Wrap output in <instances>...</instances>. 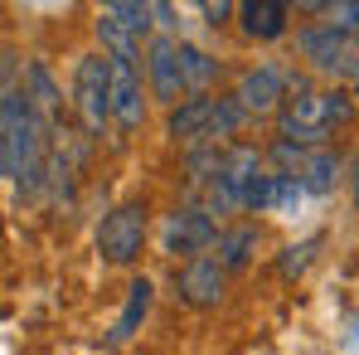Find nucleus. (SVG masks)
Listing matches in <instances>:
<instances>
[{
	"label": "nucleus",
	"instance_id": "nucleus-1",
	"mask_svg": "<svg viewBox=\"0 0 359 355\" xmlns=\"http://www.w3.org/2000/svg\"><path fill=\"white\" fill-rule=\"evenodd\" d=\"M5 78H10V68L0 73V176H10L20 190H39V180L49 171L44 166L49 136L29 112L25 88H10Z\"/></svg>",
	"mask_w": 359,
	"mask_h": 355
},
{
	"label": "nucleus",
	"instance_id": "nucleus-2",
	"mask_svg": "<svg viewBox=\"0 0 359 355\" xmlns=\"http://www.w3.org/2000/svg\"><path fill=\"white\" fill-rule=\"evenodd\" d=\"M355 112V103L345 98V93H301L297 103L282 112V141H292V146H316V141H325L340 122H350Z\"/></svg>",
	"mask_w": 359,
	"mask_h": 355
},
{
	"label": "nucleus",
	"instance_id": "nucleus-3",
	"mask_svg": "<svg viewBox=\"0 0 359 355\" xmlns=\"http://www.w3.org/2000/svg\"><path fill=\"white\" fill-rule=\"evenodd\" d=\"M151 30V5L141 0H112L97 15V39L107 49V59H136V44Z\"/></svg>",
	"mask_w": 359,
	"mask_h": 355
},
{
	"label": "nucleus",
	"instance_id": "nucleus-4",
	"mask_svg": "<svg viewBox=\"0 0 359 355\" xmlns=\"http://www.w3.org/2000/svg\"><path fill=\"white\" fill-rule=\"evenodd\" d=\"M141 248H146V209H141V205L112 209V214L102 219V229H97V253H102L107 263H136Z\"/></svg>",
	"mask_w": 359,
	"mask_h": 355
},
{
	"label": "nucleus",
	"instance_id": "nucleus-5",
	"mask_svg": "<svg viewBox=\"0 0 359 355\" xmlns=\"http://www.w3.org/2000/svg\"><path fill=\"white\" fill-rule=\"evenodd\" d=\"M73 103H78V117H83L88 131H102V122L112 117V103H107V59L102 54H83L78 59Z\"/></svg>",
	"mask_w": 359,
	"mask_h": 355
},
{
	"label": "nucleus",
	"instance_id": "nucleus-6",
	"mask_svg": "<svg viewBox=\"0 0 359 355\" xmlns=\"http://www.w3.org/2000/svg\"><path fill=\"white\" fill-rule=\"evenodd\" d=\"M107 103H112V122L117 127H141L146 117V98H141V73L131 59H107Z\"/></svg>",
	"mask_w": 359,
	"mask_h": 355
},
{
	"label": "nucleus",
	"instance_id": "nucleus-7",
	"mask_svg": "<svg viewBox=\"0 0 359 355\" xmlns=\"http://www.w3.org/2000/svg\"><path fill=\"white\" fill-rule=\"evenodd\" d=\"M301 54L316 63L320 73H355L359 68V49L350 34L320 25V30H301Z\"/></svg>",
	"mask_w": 359,
	"mask_h": 355
},
{
	"label": "nucleus",
	"instance_id": "nucleus-8",
	"mask_svg": "<svg viewBox=\"0 0 359 355\" xmlns=\"http://www.w3.org/2000/svg\"><path fill=\"white\" fill-rule=\"evenodd\" d=\"M175 288H180V302L209 311V306H219V297L229 288V273L219 268V258H189V263L180 268Z\"/></svg>",
	"mask_w": 359,
	"mask_h": 355
},
{
	"label": "nucleus",
	"instance_id": "nucleus-9",
	"mask_svg": "<svg viewBox=\"0 0 359 355\" xmlns=\"http://www.w3.org/2000/svg\"><path fill=\"white\" fill-rule=\"evenodd\" d=\"M209 243H219V224H214L209 209H175V214L165 219V248H170V253L199 258Z\"/></svg>",
	"mask_w": 359,
	"mask_h": 355
},
{
	"label": "nucleus",
	"instance_id": "nucleus-10",
	"mask_svg": "<svg viewBox=\"0 0 359 355\" xmlns=\"http://www.w3.org/2000/svg\"><path fill=\"white\" fill-rule=\"evenodd\" d=\"M282 93H287V78H282V68L262 63V68L243 73V83H238V93H233V103H238L243 112H277Z\"/></svg>",
	"mask_w": 359,
	"mask_h": 355
},
{
	"label": "nucleus",
	"instance_id": "nucleus-11",
	"mask_svg": "<svg viewBox=\"0 0 359 355\" xmlns=\"http://www.w3.org/2000/svg\"><path fill=\"white\" fill-rule=\"evenodd\" d=\"M146 73H151V93H156L161 103L180 108V98H184V78H180V44H175V39H156V44H151Z\"/></svg>",
	"mask_w": 359,
	"mask_h": 355
},
{
	"label": "nucleus",
	"instance_id": "nucleus-12",
	"mask_svg": "<svg viewBox=\"0 0 359 355\" xmlns=\"http://www.w3.org/2000/svg\"><path fill=\"white\" fill-rule=\"evenodd\" d=\"M209 117H214V98H184L180 108H170V136L209 141Z\"/></svg>",
	"mask_w": 359,
	"mask_h": 355
},
{
	"label": "nucleus",
	"instance_id": "nucleus-13",
	"mask_svg": "<svg viewBox=\"0 0 359 355\" xmlns=\"http://www.w3.org/2000/svg\"><path fill=\"white\" fill-rule=\"evenodd\" d=\"M238 15L252 39H282L287 34V5L282 0H248Z\"/></svg>",
	"mask_w": 359,
	"mask_h": 355
},
{
	"label": "nucleus",
	"instance_id": "nucleus-14",
	"mask_svg": "<svg viewBox=\"0 0 359 355\" xmlns=\"http://www.w3.org/2000/svg\"><path fill=\"white\" fill-rule=\"evenodd\" d=\"M146 311H151V283L146 278H136L131 288H126V306H121V316H117V326H112V346H121V341H131L136 336V326L146 321Z\"/></svg>",
	"mask_w": 359,
	"mask_h": 355
},
{
	"label": "nucleus",
	"instance_id": "nucleus-15",
	"mask_svg": "<svg viewBox=\"0 0 359 355\" xmlns=\"http://www.w3.org/2000/svg\"><path fill=\"white\" fill-rule=\"evenodd\" d=\"M301 190L306 195H325V190H335V180H340V156L335 151H316L311 161H301Z\"/></svg>",
	"mask_w": 359,
	"mask_h": 355
},
{
	"label": "nucleus",
	"instance_id": "nucleus-16",
	"mask_svg": "<svg viewBox=\"0 0 359 355\" xmlns=\"http://www.w3.org/2000/svg\"><path fill=\"white\" fill-rule=\"evenodd\" d=\"M180 78H184V93H204L219 78V63L194 44H180Z\"/></svg>",
	"mask_w": 359,
	"mask_h": 355
},
{
	"label": "nucleus",
	"instance_id": "nucleus-17",
	"mask_svg": "<svg viewBox=\"0 0 359 355\" xmlns=\"http://www.w3.org/2000/svg\"><path fill=\"white\" fill-rule=\"evenodd\" d=\"M252 248H257V234H252V229L219 234V268H224V273H229V268H243V263L252 258Z\"/></svg>",
	"mask_w": 359,
	"mask_h": 355
},
{
	"label": "nucleus",
	"instance_id": "nucleus-18",
	"mask_svg": "<svg viewBox=\"0 0 359 355\" xmlns=\"http://www.w3.org/2000/svg\"><path fill=\"white\" fill-rule=\"evenodd\" d=\"M243 117H248V112H243L233 98H219V103H214V117H209V141H219V136H233V131L243 127Z\"/></svg>",
	"mask_w": 359,
	"mask_h": 355
},
{
	"label": "nucleus",
	"instance_id": "nucleus-19",
	"mask_svg": "<svg viewBox=\"0 0 359 355\" xmlns=\"http://www.w3.org/2000/svg\"><path fill=\"white\" fill-rule=\"evenodd\" d=\"M325 15H330L325 25L340 30V34H355V30H359V5H355V0H335V5H325Z\"/></svg>",
	"mask_w": 359,
	"mask_h": 355
},
{
	"label": "nucleus",
	"instance_id": "nucleus-20",
	"mask_svg": "<svg viewBox=\"0 0 359 355\" xmlns=\"http://www.w3.org/2000/svg\"><path fill=\"white\" fill-rule=\"evenodd\" d=\"M320 248V238H306V243H292L287 248V258H282V273L287 278H297V273H306V263H311V253Z\"/></svg>",
	"mask_w": 359,
	"mask_h": 355
},
{
	"label": "nucleus",
	"instance_id": "nucleus-21",
	"mask_svg": "<svg viewBox=\"0 0 359 355\" xmlns=\"http://www.w3.org/2000/svg\"><path fill=\"white\" fill-rule=\"evenodd\" d=\"M350 195H355V205H359V161L350 166Z\"/></svg>",
	"mask_w": 359,
	"mask_h": 355
},
{
	"label": "nucleus",
	"instance_id": "nucleus-22",
	"mask_svg": "<svg viewBox=\"0 0 359 355\" xmlns=\"http://www.w3.org/2000/svg\"><path fill=\"white\" fill-rule=\"evenodd\" d=\"M355 103H359V88H355Z\"/></svg>",
	"mask_w": 359,
	"mask_h": 355
}]
</instances>
